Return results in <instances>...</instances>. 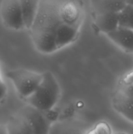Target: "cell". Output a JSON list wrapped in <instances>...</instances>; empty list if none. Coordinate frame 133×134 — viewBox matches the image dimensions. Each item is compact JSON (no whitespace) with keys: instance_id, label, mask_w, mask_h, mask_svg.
<instances>
[{"instance_id":"1","label":"cell","mask_w":133,"mask_h":134,"mask_svg":"<svg viewBox=\"0 0 133 134\" xmlns=\"http://www.w3.org/2000/svg\"><path fill=\"white\" fill-rule=\"evenodd\" d=\"M83 21L78 0H40L36 17L29 29L35 48L51 54L76 40Z\"/></svg>"},{"instance_id":"2","label":"cell","mask_w":133,"mask_h":134,"mask_svg":"<svg viewBox=\"0 0 133 134\" xmlns=\"http://www.w3.org/2000/svg\"><path fill=\"white\" fill-rule=\"evenodd\" d=\"M41 81L35 91L26 99L27 104L40 111L48 112L57 104L60 96V87L57 79L50 71L42 73Z\"/></svg>"},{"instance_id":"3","label":"cell","mask_w":133,"mask_h":134,"mask_svg":"<svg viewBox=\"0 0 133 134\" xmlns=\"http://www.w3.org/2000/svg\"><path fill=\"white\" fill-rule=\"evenodd\" d=\"M6 76L14 86L20 98L26 99L35 90L43 74L26 69H17L7 72Z\"/></svg>"},{"instance_id":"4","label":"cell","mask_w":133,"mask_h":134,"mask_svg":"<svg viewBox=\"0 0 133 134\" xmlns=\"http://www.w3.org/2000/svg\"><path fill=\"white\" fill-rule=\"evenodd\" d=\"M0 18L3 24L10 30L18 31L26 29L19 0H2Z\"/></svg>"},{"instance_id":"5","label":"cell","mask_w":133,"mask_h":134,"mask_svg":"<svg viewBox=\"0 0 133 134\" xmlns=\"http://www.w3.org/2000/svg\"><path fill=\"white\" fill-rule=\"evenodd\" d=\"M35 134H48L52 123L44 111L27 104L19 111Z\"/></svg>"},{"instance_id":"6","label":"cell","mask_w":133,"mask_h":134,"mask_svg":"<svg viewBox=\"0 0 133 134\" xmlns=\"http://www.w3.org/2000/svg\"><path fill=\"white\" fill-rule=\"evenodd\" d=\"M112 103L117 113L133 122V83L119 89L113 96Z\"/></svg>"},{"instance_id":"7","label":"cell","mask_w":133,"mask_h":134,"mask_svg":"<svg viewBox=\"0 0 133 134\" xmlns=\"http://www.w3.org/2000/svg\"><path fill=\"white\" fill-rule=\"evenodd\" d=\"M88 127L75 120H63L52 123L48 134H87Z\"/></svg>"},{"instance_id":"8","label":"cell","mask_w":133,"mask_h":134,"mask_svg":"<svg viewBox=\"0 0 133 134\" xmlns=\"http://www.w3.org/2000/svg\"><path fill=\"white\" fill-rule=\"evenodd\" d=\"M106 35L124 51L133 53V30L119 26Z\"/></svg>"},{"instance_id":"9","label":"cell","mask_w":133,"mask_h":134,"mask_svg":"<svg viewBox=\"0 0 133 134\" xmlns=\"http://www.w3.org/2000/svg\"><path fill=\"white\" fill-rule=\"evenodd\" d=\"M94 22L99 31L106 35L119 27V13L95 14Z\"/></svg>"},{"instance_id":"10","label":"cell","mask_w":133,"mask_h":134,"mask_svg":"<svg viewBox=\"0 0 133 134\" xmlns=\"http://www.w3.org/2000/svg\"><path fill=\"white\" fill-rule=\"evenodd\" d=\"M94 14L119 13L125 7L126 0H90Z\"/></svg>"},{"instance_id":"11","label":"cell","mask_w":133,"mask_h":134,"mask_svg":"<svg viewBox=\"0 0 133 134\" xmlns=\"http://www.w3.org/2000/svg\"><path fill=\"white\" fill-rule=\"evenodd\" d=\"M26 29L31 27L37 14L40 0H19Z\"/></svg>"},{"instance_id":"12","label":"cell","mask_w":133,"mask_h":134,"mask_svg":"<svg viewBox=\"0 0 133 134\" xmlns=\"http://www.w3.org/2000/svg\"><path fill=\"white\" fill-rule=\"evenodd\" d=\"M6 126L8 134H35L19 113L9 119Z\"/></svg>"},{"instance_id":"13","label":"cell","mask_w":133,"mask_h":134,"mask_svg":"<svg viewBox=\"0 0 133 134\" xmlns=\"http://www.w3.org/2000/svg\"><path fill=\"white\" fill-rule=\"evenodd\" d=\"M119 26L133 30V5H126L119 13Z\"/></svg>"},{"instance_id":"14","label":"cell","mask_w":133,"mask_h":134,"mask_svg":"<svg viewBox=\"0 0 133 134\" xmlns=\"http://www.w3.org/2000/svg\"><path fill=\"white\" fill-rule=\"evenodd\" d=\"M7 92V87L3 81H0V102L4 99Z\"/></svg>"},{"instance_id":"15","label":"cell","mask_w":133,"mask_h":134,"mask_svg":"<svg viewBox=\"0 0 133 134\" xmlns=\"http://www.w3.org/2000/svg\"><path fill=\"white\" fill-rule=\"evenodd\" d=\"M0 134H8L6 124H0Z\"/></svg>"},{"instance_id":"16","label":"cell","mask_w":133,"mask_h":134,"mask_svg":"<svg viewBox=\"0 0 133 134\" xmlns=\"http://www.w3.org/2000/svg\"><path fill=\"white\" fill-rule=\"evenodd\" d=\"M126 2L127 5H133V0H126Z\"/></svg>"},{"instance_id":"17","label":"cell","mask_w":133,"mask_h":134,"mask_svg":"<svg viewBox=\"0 0 133 134\" xmlns=\"http://www.w3.org/2000/svg\"><path fill=\"white\" fill-rule=\"evenodd\" d=\"M3 81L2 80V78H1V72H0V81Z\"/></svg>"}]
</instances>
